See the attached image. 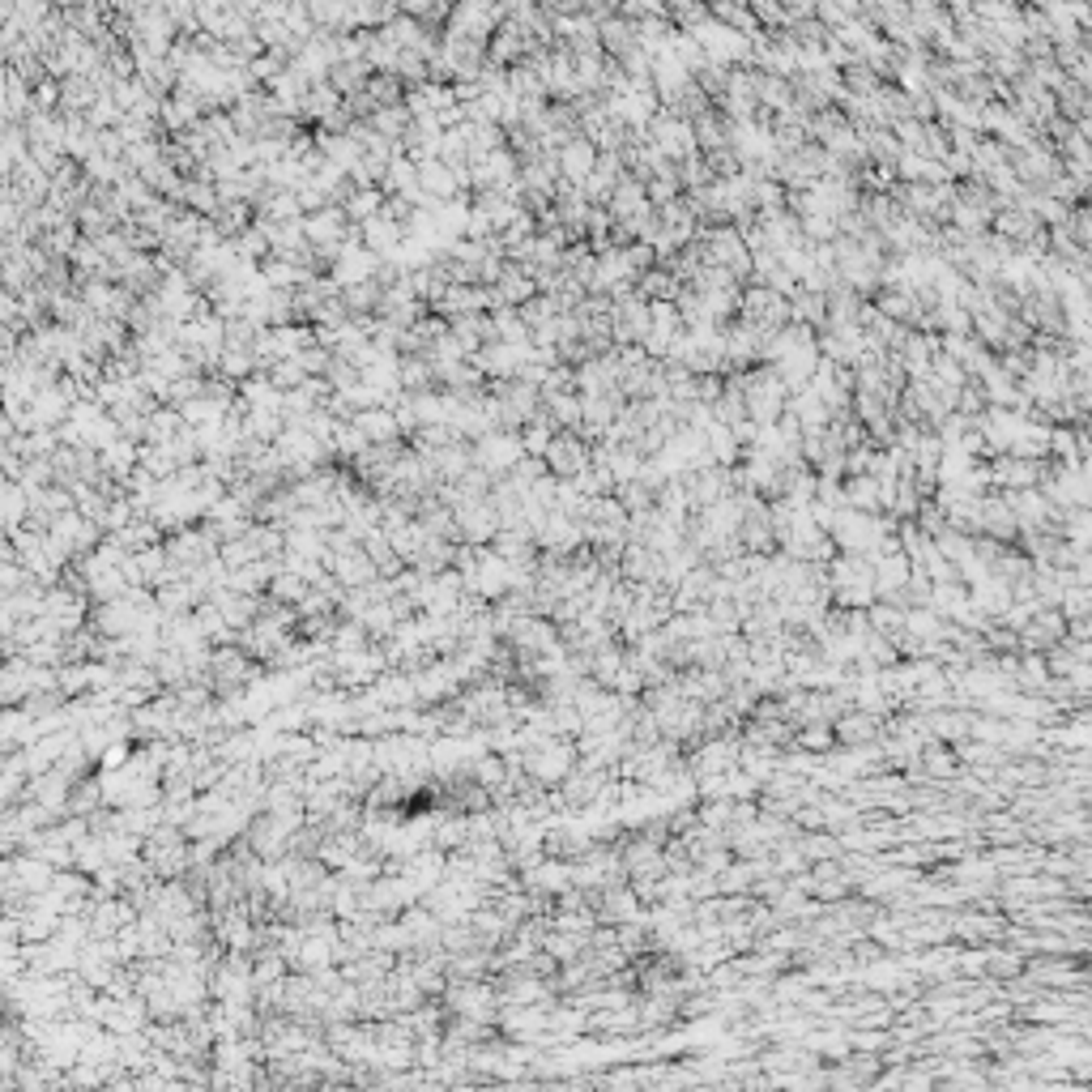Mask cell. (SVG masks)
I'll return each mask as SVG.
<instances>
[{"label":"cell","instance_id":"6da1fadb","mask_svg":"<svg viewBox=\"0 0 1092 1092\" xmlns=\"http://www.w3.org/2000/svg\"><path fill=\"white\" fill-rule=\"evenodd\" d=\"M559 171L568 175L572 184H585L589 175H594V166H597V158H602V149H597V141H589L585 133H576V137H568L559 146Z\"/></svg>","mask_w":1092,"mask_h":1092},{"label":"cell","instance_id":"7a4b0ae2","mask_svg":"<svg viewBox=\"0 0 1092 1092\" xmlns=\"http://www.w3.org/2000/svg\"><path fill=\"white\" fill-rule=\"evenodd\" d=\"M585 461H589V453H585V444H580L572 431H559L555 444H551V453H546V470L559 474V478H576V474H585Z\"/></svg>","mask_w":1092,"mask_h":1092},{"label":"cell","instance_id":"3957f363","mask_svg":"<svg viewBox=\"0 0 1092 1092\" xmlns=\"http://www.w3.org/2000/svg\"><path fill=\"white\" fill-rule=\"evenodd\" d=\"M350 422L367 436V444H398L401 422H398V414H393V410H359Z\"/></svg>","mask_w":1092,"mask_h":1092},{"label":"cell","instance_id":"277c9868","mask_svg":"<svg viewBox=\"0 0 1092 1092\" xmlns=\"http://www.w3.org/2000/svg\"><path fill=\"white\" fill-rule=\"evenodd\" d=\"M977 525H982L985 534H994V538H1007V534L1020 530L1016 513H1011L1007 499H977Z\"/></svg>","mask_w":1092,"mask_h":1092},{"label":"cell","instance_id":"5b68a950","mask_svg":"<svg viewBox=\"0 0 1092 1092\" xmlns=\"http://www.w3.org/2000/svg\"><path fill=\"white\" fill-rule=\"evenodd\" d=\"M457 171L453 166H444L439 158H431V163H419V188H422V197H453L457 192Z\"/></svg>","mask_w":1092,"mask_h":1092},{"label":"cell","instance_id":"8992f818","mask_svg":"<svg viewBox=\"0 0 1092 1092\" xmlns=\"http://www.w3.org/2000/svg\"><path fill=\"white\" fill-rule=\"evenodd\" d=\"M790 312L798 316V321L811 329V324H824L828 321V295L824 290H794V303H790Z\"/></svg>","mask_w":1092,"mask_h":1092},{"label":"cell","instance_id":"52a82bcc","mask_svg":"<svg viewBox=\"0 0 1092 1092\" xmlns=\"http://www.w3.org/2000/svg\"><path fill=\"white\" fill-rule=\"evenodd\" d=\"M384 205H389V201H384V192H380V188H359L355 197L346 201V214H350V218H359V223H372V218H380V214H384Z\"/></svg>","mask_w":1092,"mask_h":1092},{"label":"cell","instance_id":"ba28073f","mask_svg":"<svg viewBox=\"0 0 1092 1092\" xmlns=\"http://www.w3.org/2000/svg\"><path fill=\"white\" fill-rule=\"evenodd\" d=\"M679 282H683L679 273L657 269V273H649V278H640V290H645V295H657V299H662V295H674V290H679Z\"/></svg>","mask_w":1092,"mask_h":1092},{"label":"cell","instance_id":"9c48e42d","mask_svg":"<svg viewBox=\"0 0 1092 1092\" xmlns=\"http://www.w3.org/2000/svg\"><path fill=\"white\" fill-rule=\"evenodd\" d=\"M623 257H628L632 273H645L649 265H653V248H649V244H636V248H628Z\"/></svg>","mask_w":1092,"mask_h":1092}]
</instances>
